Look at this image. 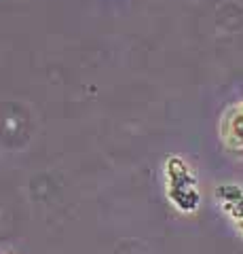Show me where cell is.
I'll use <instances>...</instances> for the list:
<instances>
[{
  "label": "cell",
  "instance_id": "6da1fadb",
  "mask_svg": "<svg viewBox=\"0 0 243 254\" xmlns=\"http://www.w3.org/2000/svg\"><path fill=\"white\" fill-rule=\"evenodd\" d=\"M222 140L235 153H243V100L233 104L222 119Z\"/></svg>",
  "mask_w": 243,
  "mask_h": 254
}]
</instances>
